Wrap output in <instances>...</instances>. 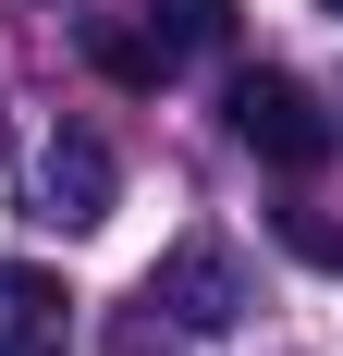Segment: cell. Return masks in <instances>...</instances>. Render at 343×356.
I'll list each match as a JSON object with an SVG mask.
<instances>
[{"mask_svg":"<svg viewBox=\"0 0 343 356\" xmlns=\"http://www.w3.org/2000/svg\"><path fill=\"white\" fill-rule=\"evenodd\" d=\"M233 136L258 147V160H270V172H331V147H343V123H331V99H319L307 74H233Z\"/></svg>","mask_w":343,"mask_h":356,"instance_id":"obj_1","label":"cell"},{"mask_svg":"<svg viewBox=\"0 0 343 356\" xmlns=\"http://www.w3.org/2000/svg\"><path fill=\"white\" fill-rule=\"evenodd\" d=\"M147 307H160L172 332H233L258 295H245V258L221 246V234H184V246L147 270Z\"/></svg>","mask_w":343,"mask_h":356,"instance_id":"obj_2","label":"cell"},{"mask_svg":"<svg viewBox=\"0 0 343 356\" xmlns=\"http://www.w3.org/2000/svg\"><path fill=\"white\" fill-rule=\"evenodd\" d=\"M110 197H123V172H110V147L86 136V123H62V136L37 147V221H49V234H99Z\"/></svg>","mask_w":343,"mask_h":356,"instance_id":"obj_3","label":"cell"},{"mask_svg":"<svg viewBox=\"0 0 343 356\" xmlns=\"http://www.w3.org/2000/svg\"><path fill=\"white\" fill-rule=\"evenodd\" d=\"M62 344H74V295H62V270L0 258V356H62Z\"/></svg>","mask_w":343,"mask_h":356,"instance_id":"obj_4","label":"cell"},{"mask_svg":"<svg viewBox=\"0 0 343 356\" xmlns=\"http://www.w3.org/2000/svg\"><path fill=\"white\" fill-rule=\"evenodd\" d=\"M86 62H99L110 86H160V74H172V49H160V25H123V13H86Z\"/></svg>","mask_w":343,"mask_h":356,"instance_id":"obj_5","label":"cell"},{"mask_svg":"<svg viewBox=\"0 0 343 356\" xmlns=\"http://www.w3.org/2000/svg\"><path fill=\"white\" fill-rule=\"evenodd\" d=\"M147 25H160V49L184 62V49H221V37H233V0H147Z\"/></svg>","mask_w":343,"mask_h":356,"instance_id":"obj_6","label":"cell"},{"mask_svg":"<svg viewBox=\"0 0 343 356\" xmlns=\"http://www.w3.org/2000/svg\"><path fill=\"white\" fill-rule=\"evenodd\" d=\"M282 246H294V258H319V270H343V221H319V209H282Z\"/></svg>","mask_w":343,"mask_h":356,"instance_id":"obj_7","label":"cell"},{"mask_svg":"<svg viewBox=\"0 0 343 356\" xmlns=\"http://www.w3.org/2000/svg\"><path fill=\"white\" fill-rule=\"evenodd\" d=\"M110 356H147V320H135V332H123V344H110Z\"/></svg>","mask_w":343,"mask_h":356,"instance_id":"obj_8","label":"cell"},{"mask_svg":"<svg viewBox=\"0 0 343 356\" xmlns=\"http://www.w3.org/2000/svg\"><path fill=\"white\" fill-rule=\"evenodd\" d=\"M319 13H343V0H319Z\"/></svg>","mask_w":343,"mask_h":356,"instance_id":"obj_9","label":"cell"}]
</instances>
